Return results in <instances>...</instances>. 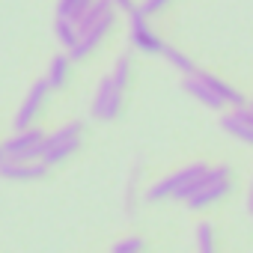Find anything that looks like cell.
Listing matches in <instances>:
<instances>
[{"instance_id": "obj_1", "label": "cell", "mask_w": 253, "mask_h": 253, "mask_svg": "<svg viewBox=\"0 0 253 253\" xmlns=\"http://www.w3.org/2000/svg\"><path fill=\"white\" fill-rule=\"evenodd\" d=\"M206 173H209V167H206L203 161L188 164V167H182V170H176V173L164 176L161 182L149 185V188L143 191V200H146V203H161V200H170V197H173V200L188 203V200L203 188Z\"/></svg>"}, {"instance_id": "obj_2", "label": "cell", "mask_w": 253, "mask_h": 253, "mask_svg": "<svg viewBox=\"0 0 253 253\" xmlns=\"http://www.w3.org/2000/svg\"><path fill=\"white\" fill-rule=\"evenodd\" d=\"M81 140H84V122L81 119H72L60 128H54L45 140V152H42V161L48 167H57L63 161H69L78 149H81Z\"/></svg>"}, {"instance_id": "obj_3", "label": "cell", "mask_w": 253, "mask_h": 253, "mask_svg": "<svg viewBox=\"0 0 253 253\" xmlns=\"http://www.w3.org/2000/svg\"><path fill=\"white\" fill-rule=\"evenodd\" d=\"M45 140H48V131L33 125V128H24V131H12L3 140V152L9 161H42Z\"/></svg>"}, {"instance_id": "obj_4", "label": "cell", "mask_w": 253, "mask_h": 253, "mask_svg": "<svg viewBox=\"0 0 253 253\" xmlns=\"http://www.w3.org/2000/svg\"><path fill=\"white\" fill-rule=\"evenodd\" d=\"M229 191H232V170H229V164L209 167V173L203 179V188L188 200V209H206V206L223 200Z\"/></svg>"}, {"instance_id": "obj_5", "label": "cell", "mask_w": 253, "mask_h": 253, "mask_svg": "<svg viewBox=\"0 0 253 253\" xmlns=\"http://www.w3.org/2000/svg\"><path fill=\"white\" fill-rule=\"evenodd\" d=\"M122 86L110 78V75H104L101 81H98V86H95V95H92V119H98V122H113L116 116H119V110H122Z\"/></svg>"}, {"instance_id": "obj_6", "label": "cell", "mask_w": 253, "mask_h": 253, "mask_svg": "<svg viewBox=\"0 0 253 253\" xmlns=\"http://www.w3.org/2000/svg\"><path fill=\"white\" fill-rule=\"evenodd\" d=\"M48 92H51V86H48V81H45V78H42V81H36V84L27 89L24 101H21V104H18V110H15L12 131L33 128L36 119H39V113H42V107H45V101H48Z\"/></svg>"}, {"instance_id": "obj_7", "label": "cell", "mask_w": 253, "mask_h": 253, "mask_svg": "<svg viewBox=\"0 0 253 253\" xmlns=\"http://www.w3.org/2000/svg\"><path fill=\"white\" fill-rule=\"evenodd\" d=\"M128 39H131V45H134L137 51H143V54H161L164 45H167V42H161V36L149 27L146 15H143L140 9H134V12L128 15Z\"/></svg>"}, {"instance_id": "obj_8", "label": "cell", "mask_w": 253, "mask_h": 253, "mask_svg": "<svg viewBox=\"0 0 253 253\" xmlns=\"http://www.w3.org/2000/svg\"><path fill=\"white\" fill-rule=\"evenodd\" d=\"M113 24H116V15H107L104 21H98V24H92L89 30H84V33H78L81 39H78V45L69 51V57L78 63V60H86L104 39H107V33L113 30Z\"/></svg>"}, {"instance_id": "obj_9", "label": "cell", "mask_w": 253, "mask_h": 253, "mask_svg": "<svg viewBox=\"0 0 253 253\" xmlns=\"http://www.w3.org/2000/svg\"><path fill=\"white\" fill-rule=\"evenodd\" d=\"M51 173V167L45 161H3L0 164V176L9 182H39Z\"/></svg>"}, {"instance_id": "obj_10", "label": "cell", "mask_w": 253, "mask_h": 253, "mask_svg": "<svg viewBox=\"0 0 253 253\" xmlns=\"http://www.w3.org/2000/svg\"><path fill=\"white\" fill-rule=\"evenodd\" d=\"M197 78H200V81H203V84H206V86H209L220 101H223V104H229V107H235V110H238V107H244V95H241V92H235L226 81H220V78H214L211 72H203V69H197Z\"/></svg>"}, {"instance_id": "obj_11", "label": "cell", "mask_w": 253, "mask_h": 253, "mask_svg": "<svg viewBox=\"0 0 253 253\" xmlns=\"http://www.w3.org/2000/svg\"><path fill=\"white\" fill-rule=\"evenodd\" d=\"M72 63H75V60H72L66 51H60V54H54V57H51L48 72H45V81H48V86H51V89H63V86L69 84Z\"/></svg>"}, {"instance_id": "obj_12", "label": "cell", "mask_w": 253, "mask_h": 253, "mask_svg": "<svg viewBox=\"0 0 253 253\" xmlns=\"http://www.w3.org/2000/svg\"><path fill=\"white\" fill-rule=\"evenodd\" d=\"M95 3V0H57V21H69V24H78L89 6Z\"/></svg>"}, {"instance_id": "obj_13", "label": "cell", "mask_w": 253, "mask_h": 253, "mask_svg": "<svg viewBox=\"0 0 253 253\" xmlns=\"http://www.w3.org/2000/svg\"><path fill=\"white\" fill-rule=\"evenodd\" d=\"M185 92H188V95H194L200 104H206V107H211V110H220V107H223V101H220V98H217V95H214V92H211L200 78H197V75L185 78Z\"/></svg>"}, {"instance_id": "obj_14", "label": "cell", "mask_w": 253, "mask_h": 253, "mask_svg": "<svg viewBox=\"0 0 253 253\" xmlns=\"http://www.w3.org/2000/svg\"><path fill=\"white\" fill-rule=\"evenodd\" d=\"M220 128H223L229 137H235V140H241V143L253 146V128H250L247 122H241L235 113H226V116H220Z\"/></svg>"}, {"instance_id": "obj_15", "label": "cell", "mask_w": 253, "mask_h": 253, "mask_svg": "<svg viewBox=\"0 0 253 253\" xmlns=\"http://www.w3.org/2000/svg\"><path fill=\"white\" fill-rule=\"evenodd\" d=\"M161 57L173 66V69H179L185 78H191V75H197V66H194V60L188 57V54H182L179 48H173V45H164V51H161Z\"/></svg>"}, {"instance_id": "obj_16", "label": "cell", "mask_w": 253, "mask_h": 253, "mask_svg": "<svg viewBox=\"0 0 253 253\" xmlns=\"http://www.w3.org/2000/svg\"><path fill=\"white\" fill-rule=\"evenodd\" d=\"M54 36H57V42L63 45V51L69 54L75 45H78V24H69V21H54Z\"/></svg>"}, {"instance_id": "obj_17", "label": "cell", "mask_w": 253, "mask_h": 253, "mask_svg": "<svg viewBox=\"0 0 253 253\" xmlns=\"http://www.w3.org/2000/svg\"><path fill=\"white\" fill-rule=\"evenodd\" d=\"M110 78L125 89L128 86V81H131V57L128 54H119L116 57V63H113V69H110Z\"/></svg>"}, {"instance_id": "obj_18", "label": "cell", "mask_w": 253, "mask_h": 253, "mask_svg": "<svg viewBox=\"0 0 253 253\" xmlns=\"http://www.w3.org/2000/svg\"><path fill=\"white\" fill-rule=\"evenodd\" d=\"M197 247H200V253H214V226L211 223L197 226Z\"/></svg>"}, {"instance_id": "obj_19", "label": "cell", "mask_w": 253, "mask_h": 253, "mask_svg": "<svg viewBox=\"0 0 253 253\" xmlns=\"http://www.w3.org/2000/svg\"><path fill=\"white\" fill-rule=\"evenodd\" d=\"M143 238L140 235H125V238H119L113 247H110V253H143Z\"/></svg>"}, {"instance_id": "obj_20", "label": "cell", "mask_w": 253, "mask_h": 253, "mask_svg": "<svg viewBox=\"0 0 253 253\" xmlns=\"http://www.w3.org/2000/svg\"><path fill=\"white\" fill-rule=\"evenodd\" d=\"M137 176H140V167L131 173L128 188H125V214L128 217H134V211H137Z\"/></svg>"}, {"instance_id": "obj_21", "label": "cell", "mask_w": 253, "mask_h": 253, "mask_svg": "<svg viewBox=\"0 0 253 253\" xmlns=\"http://www.w3.org/2000/svg\"><path fill=\"white\" fill-rule=\"evenodd\" d=\"M167 3H170V0H143V3H140L137 9H140V12H143L146 18H149V15H158V12H161V9H164Z\"/></svg>"}, {"instance_id": "obj_22", "label": "cell", "mask_w": 253, "mask_h": 253, "mask_svg": "<svg viewBox=\"0 0 253 253\" xmlns=\"http://www.w3.org/2000/svg\"><path fill=\"white\" fill-rule=\"evenodd\" d=\"M110 3H113V9L116 12H125V15H131L137 6H134V0H110Z\"/></svg>"}, {"instance_id": "obj_23", "label": "cell", "mask_w": 253, "mask_h": 253, "mask_svg": "<svg viewBox=\"0 0 253 253\" xmlns=\"http://www.w3.org/2000/svg\"><path fill=\"white\" fill-rule=\"evenodd\" d=\"M247 209H250V214H253V182H250V194H247Z\"/></svg>"}, {"instance_id": "obj_24", "label": "cell", "mask_w": 253, "mask_h": 253, "mask_svg": "<svg viewBox=\"0 0 253 253\" xmlns=\"http://www.w3.org/2000/svg\"><path fill=\"white\" fill-rule=\"evenodd\" d=\"M6 161V152H3V140H0V164Z\"/></svg>"}]
</instances>
